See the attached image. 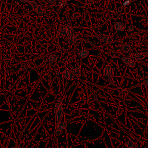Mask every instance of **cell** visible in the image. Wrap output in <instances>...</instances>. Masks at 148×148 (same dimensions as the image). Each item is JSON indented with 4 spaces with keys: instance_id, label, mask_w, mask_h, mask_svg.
I'll return each mask as SVG.
<instances>
[{
    "instance_id": "1",
    "label": "cell",
    "mask_w": 148,
    "mask_h": 148,
    "mask_svg": "<svg viewBox=\"0 0 148 148\" xmlns=\"http://www.w3.org/2000/svg\"><path fill=\"white\" fill-rule=\"evenodd\" d=\"M73 28H72L71 25H68L66 26H62L58 30L57 35L59 37L70 36L73 34Z\"/></svg>"
},
{
    "instance_id": "2",
    "label": "cell",
    "mask_w": 148,
    "mask_h": 148,
    "mask_svg": "<svg viewBox=\"0 0 148 148\" xmlns=\"http://www.w3.org/2000/svg\"><path fill=\"white\" fill-rule=\"evenodd\" d=\"M30 4L33 11L36 12L37 14L41 16L46 15V11L41 5L37 4L35 2H31Z\"/></svg>"
},
{
    "instance_id": "3",
    "label": "cell",
    "mask_w": 148,
    "mask_h": 148,
    "mask_svg": "<svg viewBox=\"0 0 148 148\" xmlns=\"http://www.w3.org/2000/svg\"><path fill=\"white\" fill-rule=\"evenodd\" d=\"M115 71V68L112 67L110 65H106L104 69V74L106 76L108 77H112L113 75V72Z\"/></svg>"
},
{
    "instance_id": "4",
    "label": "cell",
    "mask_w": 148,
    "mask_h": 148,
    "mask_svg": "<svg viewBox=\"0 0 148 148\" xmlns=\"http://www.w3.org/2000/svg\"><path fill=\"white\" fill-rule=\"evenodd\" d=\"M122 60L129 67L133 68L136 66V62L133 60L129 59L127 57H123L122 59Z\"/></svg>"
},
{
    "instance_id": "5",
    "label": "cell",
    "mask_w": 148,
    "mask_h": 148,
    "mask_svg": "<svg viewBox=\"0 0 148 148\" xmlns=\"http://www.w3.org/2000/svg\"><path fill=\"white\" fill-rule=\"evenodd\" d=\"M126 27V25H125V24L123 22H116L114 25V28L117 31H119V32L124 31Z\"/></svg>"
},
{
    "instance_id": "6",
    "label": "cell",
    "mask_w": 148,
    "mask_h": 148,
    "mask_svg": "<svg viewBox=\"0 0 148 148\" xmlns=\"http://www.w3.org/2000/svg\"><path fill=\"white\" fill-rule=\"evenodd\" d=\"M146 57H147V53H146L145 52H139L134 54V55H133V59H134L136 60L139 61L141 60L145 59Z\"/></svg>"
},
{
    "instance_id": "7",
    "label": "cell",
    "mask_w": 148,
    "mask_h": 148,
    "mask_svg": "<svg viewBox=\"0 0 148 148\" xmlns=\"http://www.w3.org/2000/svg\"><path fill=\"white\" fill-rule=\"evenodd\" d=\"M56 115V120L57 123H59L60 120H62V116H63V109L62 108H60L57 111L55 112Z\"/></svg>"
},
{
    "instance_id": "8",
    "label": "cell",
    "mask_w": 148,
    "mask_h": 148,
    "mask_svg": "<svg viewBox=\"0 0 148 148\" xmlns=\"http://www.w3.org/2000/svg\"><path fill=\"white\" fill-rule=\"evenodd\" d=\"M63 76L65 79L68 80H72L74 79V76L71 73V71L68 69H65L63 73Z\"/></svg>"
},
{
    "instance_id": "9",
    "label": "cell",
    "mask_w": 148,
    "mask_h": 148,
    "mask_svg": "<svg viewBox=\"0 0 148 148\" xmlns=\"http://www.w3.org/2000/svg\"><path fill=\"white\" fill-rule=\"evenodd\" d=\"M89 54V52L87 50H80L78 51V55L79 57L81 59H85V58L87 57Z\"/></svg>"
},
{
    "instance_id": "10",
    "label": "cell",
    "mask_w": 148,
    "mask_h": 148,
    "mask_svg": "<svg viewBox=\"0 0 148 148\" xmlns=\"http://www.w3.org/2000/svg\"><path fill=\"white\" fill-rule=\"evenodd\" d=\"M113 41V38L111 35H104L102 39L101 42H104L105 43H112Z\"/></svg>"
},
{
    "instance_id": "11",
    "label": "cell",
    "mask_w": 148,
    "mask_h": 148,
    "mask_svg": "<svg viewBox=\"0 0 148 148\" xmlns=\"http://www.w3.org/2000/svg\"><path fill=\"white\" fill-rule=\"evenodd\" d=\"M71 72L72 74V75L75 76H78L80 73V68L78 67H73L71 68Z\"/></svg>"
},
{
    "instance_id": "12",
    "label": "cell",
    "mask_w": 148,
    "mask_h": 148,
    "mask_svg": "<svg viewBox=\"0 0 148 148\" xmlns=\"http://www.w3.org/2000/svg\"><path fill=\"white\" fill-rule=\"evenodd\" d=\"M80 13L78 12H74L71 15L70 18L72 20H76L80 18Z\"/></svg>"
},
{
    "instance_id": "13",
    "label": "cell",
    "mask_w": 148,
    "mask_h": 148,
    "mask_svg": "<svg viewBox=\"0 0 148 148\" xmlns=\"http://www.w3.org/2000/svg\"><path fill=\"white\" fill-rule=\"evenodd\" d=\"M125 146H126L127 148H138V147L136 146V145L133 142L131 141H129L124 143Z\"/></svg>"
},
{
    "instance_id": "14",
    "label": "cell",
    "mask_w": 148,
    "mask_h": 148,
    "mask_svg": "<svg viewBox=\"0 0 148 148\" xmlns=\"http://www.w3.org/2000/svg\"><path fill=\"white\" fill-rule=\"evenodd\" d=\"M122 49L123 52L125 53H129L131 52V46L129 45H128V44H124V45L122 46Z\"/></svg>"
},
{
    "instance_id": "15",
    "label": "cell",
    "mask_w": 148,
    "mask_h": 148,
    "mask_svg": "<svg viewBox=\"0 0 148 148\" xmlns=\"http://www.w3.org/2000/svg\"><path fill=\"white\" fill-rule=\"evenodd\" d=\"M57 56L54 55V54H52V55H50L49 57V64H52L54 62H55L57 60Z\"/></svg>"
},
{
    "instance_id": "16",
    "label": "cell",
    "mask_w": 148,
    "mask_h": 148,
    "mask_svg": "<svg viewBox=\"0 0 148 148\" xmlns=\"http://www.w3.org/2000/svg\"><path fill=\"white\" fill-rule=\"evenodd\" d=\"M62 99H59L57 100V101L56 103V105L54 107V111L56 112V111H57L58 109H59L60 108H62Z\"/></svg>"
},
{
    "instance_id": "17",
    "label": "cell",
    "mask_w": 148,
    "mask_h": 148,
    "mask_svg": "<svg viewBox=\"0 0 148 148\" xmlns=\"http://www.w3.org/2000/svg\"><path fill=\"white\" fill-rule=\"evenodd\" d=\"M68 40V41H69V43H75V42H76V41H77L78 38H77V37L75 36V35L73 34L71 35H70V36H69Z\"/></svg>"
},
{
    "instance_id": "18",
    "label": "cell",
    "mask_w": 148,
    "mask_h": 148,
    "mask_svg": "<svg viewBox=\"0 0 148 148\" xmlns=\"http://www.w3.org/2000/svg\"><path fill=\"white\" fill-rule=\"evenodd\" d=\"M67 127V124L64 122H60L57 125V129L60 130H64Z\"/></svg>"
},
{
    "instance_id": "19",
    "label": "cell",
    "mask_w": 148,
    "mask_h": 148,
    "mask_svg": "<svg viewBox=\"0 0 148 148\" xmlns=\"http://www.w3.org/2000/svg\"><path fill=\"white\" fill-rule=\"evenodd\" d=\"M104 35V34H101L99 32H96V37L98 39H99L100 41H102V38H103Z\"/></svg>"
},
{
    "instance_id": "20",
    "label": "cell",
    "mask_w": 148,
    "mask_h": 148,
    "mask_svg": "<svg viewBox=\"0 0 148 148\" xmlns=\"http://www.w3.org/2000/svg\"><path fill=\"white\" fill-rule=\"evenodd\" d=\"M28 68V65L26 63H23L22 64L20 65V70H25V69H27Z\"/></svg>"
},
{
    "instance_id": "21",
    "label": "cell",
    "mask_w": 148,
    "mask_h": 148,
    "mask_svg": "<svg viewBox=\"0 0 148 148\" xmlns=\"http://www.w3.org/2000/svg\"><path fill=\"white\" fill-rule=\"evenodd\" d=\"M86 4L88 5H92L94 4V0H85Z\"/></svg>"
},
{
    "instance_id": "22",
    "label": "cell",
    "mask_w": 148,
    "mask_h": 148,
    "mask_svg": "<svg viewBox=\"0 0 148 148\" xmlns=\"http://www.w3.org/2000/svg\"><path fill=\"white\" fill-rule=\"evenodd\" d=\"M62 133V130H59L57 129L56 130V131H55V134L56 136H59V135H60Z\"/></svg>"
},
{
    "instance_id": "23",
    "label": "cell",
    "mask_w": 148,
    "mask_h": 148,
    "mask_svg": "<svg viewBox=\"0 0 148 148\" xmlns=\"http://www.w3.org/2000/svg\"><path fill=\"white\" fill-rule=\"evenodd\" d=\"M108 82H109V83H110L111 85H115V82H114V80H113L112 77H109V79H108Z\"/></svg>"
},
{
    "instance_id": "24",
    "label": "cell",
    "mask_w": 148,
    "mask_h": 148,
    "mask_svg": "<svg viewBox=\"0 0 148 148\" xmlns=\"http://www.w3.org/2000/svg\"><path fill=\"white\" fill-rule=\"evenodd\" d=\"M142 84H143L144 86H145L146 87H148V79H145V80L143 81V82L142 83Z\"/></svg>"
},
{
    "instance_id": "25",
    "label": "cell",
    "mask_w": 148,
    "mask_h": 148,
    "mask_svg": "<svg viewBox=\"0 0 148 148\" xmlns=\"http://www.w3.org/2000/svg\"><path fill=\"white\" fill-rule=\"evenodd\" d=\"M134 30V28H133V25H131L129 27V28H128V31L129 32H131V31H133Z\"/></svg>"
},
{
    "instance_id": "26",
    "label": "cell",
    "mask_w": 148,
    "mask_h": 148,
    "mask_svg": "<svg viewBox=\"0 0 148 148\" xmlns=\"http://www.w3.org/2000/svg\"><path fill=\"white\" fill-rule=\"evenodd\" d=\"M56 0H47L48 2H49L50 4H54L56 2Z\"/></svg>"
},
{
    "instance_id": "27",
    "label": "cell",
    "mask_w": 148,
    "mask_h": 148,
    "mask_svg": "<svg viewBox=\"0 0 148 148\" xmlns=\"http://www.w3.org/2000/svg\"><path fill=\"white\" fill-rule=\"evenodd\" d=\"M20 0H15V4L16 5H18L20 3Z\"/></svg>"
},
{
    "instance_id": "28",
    "label": "cell",
    "mask_w": 148,
    "mask_h": 148,
    "mask_svg": "<svg viewBox=\"0 0 148 148\" xmlns=\"http://www.w3.org/2000/svg\"><path fill=\"white\" fill-rule=\"evenodd\" d=\"M20 148L19 146H18V145H16V146H13V147H12V148Z\"/></svg>"
},
{
    "instance_id": "29",
    "label": "cell",
    "mask_w": 148,
    "mask_h": 148,
    "mask_svg": "<svg viewBox=\"0 0 148 148\" xmlns=\"http://www.w3.org/2000/svg\"><path fill=\"white\" fill-rule=\"evenodd\" d=\"M26 137L27 138H28V136H26Z\"/></svg>"
}]
</instances>
